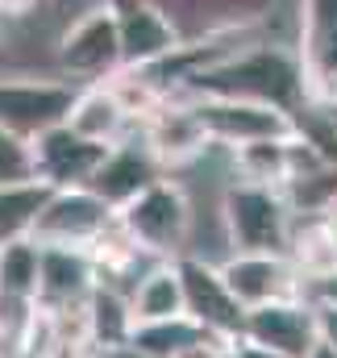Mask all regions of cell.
Masks as SVG:
<instances>
[{
	"mask_svg": "<svg viewBox=\"0 0 337 358\" xmlns=\"http://www.w3.org/2000/svg\"><path fill=\"white\" fill-rule=\"evenodd\" d=\"M29 146H34V176L46 179L50 187H87V179L96 176V167L108 155L104 142H92L84 134H76L67 121L46 129Z\"/></svg>",
	"mask_w": 337,
	"mask_h": 358,
	"instance_id": "cell-11",
	"label": "cell"
},
{
	"mask_svg": "<svg viewBox=\"0 0 337 358\" xmlns=\"http://www.w3.org/2000/svg\"><path fill=\"white\" fill-rule=\"evenodd\" d=\"M296 59L304 71L308 104L337 108V0H300Z\"/></svg>",
	"mask_w": 337,
	"mask_h": 358,
	"instance_id": "cell-6",
	"label": "cell"
},
{
	"mask_svg": "<svg viewBox=\"0 0 337 358\" xmlns=\"http://www.w3.org/2000/svg\"><path fill=\"white\" fill-rule=\"evenodd\" d=\"M113 225H117V208H108L92 187H55V196L46 200L34 225V242L92 250Z\"/></svg>",
	"mask_w": 337,
	"mask_h": 358,
	"instance_id": "cell-7",
	"label": "cell"
},
{
	"mask_svg": "<svg viewBox=\"0 0 337 358\" xmlns=\"http://www.w3.org/2000/svg\"><path fill=\"white\" fill-rule=\"evenodd\" d=\"M117 25H121V50H125V67H155L167 55L183 46V34L171 25V17L150 4L138 0L129 8H117Z\"/></svg>",
	"mask_w": 337,
	"mask_h": 358,
	"instance_id": "cell-17",
	"label": "cell"
},
{
	"mask_svg": "<svg viewBox=\"0 0 337 358\" xmlns=\"http://www.w3.org/2000/svg\"><path fill=\"white\" fill-rule=\"evenodd\" d=\"M287 259H292V267L300 271L304 287L329 279V275L337 271V238H334V229L325 225L321 213H313L308 221H300V225L292 229Z\"/></svg>",
	"mask_w": 337,
	"mask_h": 358,
	"instance_id": "cell-20",
	"label": "cell"
},
{
	"mask_svg": "<svg viewBox=\"0 0 337 358\" xmlns=\"http://www.w3.org/2000/svg\"><path fill=\"white\" fill-rule=\"evenodd\" d=\"M38 0H0V17H29Z\"/></svg>",
	"mask_w": 337,
	"mask_h": 358,
	"instance_id": "cell-30",
	"label": "cell"
},
{
	"mask_svg": "<svg viewBox=\"0 0 337 358\" xmlns=\"http://www.w3.org/2000/svg\"><path fill=\"white\" fill-rule=\"evenodd\" d=\"M134 304H129V292L121 287H108V283H96V292L87 296V334H92V346L96 355L100 350H113V346H125L129 334H134Z\"/></svg>",
	"mask_w": 337,
	"mask_h": 358,
	"instance_id": "cell-21",
	"label": "cell"
},
{
	"mask_svg": "<svg viewBox=\"0 0 337 358\" xmlns=\"http://www.w3.org/2000/svg\"><path fill=\"white\" fill-rule=\"evenodd\" d=\"M138 129H142V142L150 146V155L163 163V171L200 159V155L213 146L208 134H204V125H200L196 113H192V100H183V96L167 100V104H163L155 117H146Z\"/></svg>",
	"mask_w": 337,
	"mask_h": 358,
	"instance_id": "cell-16",
	"label": "cell"
},
{
	"mask_svg": "<svg viewBox=\"0 0 337 358\" xmlns=\"http://www.w3.org/2000/svg\"><path fill=\"white\" fill-rule=\"evenodd\" d=\"M55 187L46 179H21V183H0V246L34 238V225L46 208Z\"/></svg>",
	"mask_w": 337,
	"mask_h": 358,
	"instance_id": "cell-22",
	"label": "cell"
},
{
	"mask_svg": "<svg viewBox=\"0 0 337 358\" xmlns=\"http://www.w3.org/2000/svg\"><path fill=\"white\" fill-rule=\"evenodd\" d=\"M292 213L296 208L283 187L250 183V179L229 183L221 200V217H225L234 255H287L292 229H296Z\"/></svg>",
	"mask_w": 337,
	"mask_h": 358,
	"instance_id": "cell-2",
	"label": "cell"
},
{
	"mask_svg": "<svg viewBox=\"0 0 337 358\" xmlns=\"http://www.w3.org/2000/svg\"><path fill=\"white\" fill-rule=\"evenodd\" d=\"M250 342L275 350L283 358H308L321 346V317H317V300L296 296V300H275V304H258L246 308V329Z\"/></svg>",
	"mask_w": 337,
	"mask_h": 358,
	"instance_id": "cell-10",
	"label": "cell"
},
{
	"mask_svg": "<svg viewBox=\"0 0 337 358\" xmlns=\"http://www.w3.org/2000/svg\"><path fill=\"white\" fill-rule=\"evenodd\" d=\"M179 96L183 100H250V104L283 108L292 117L308 108V88H304L296 46H279V42H258L250 50L234 46L225 59L200 67Z\"/></svg>",
	"mask_w": 337,
	"mask_h": 358,
	"instance_id": "cell-1",
	"label": "cell"
},
{
	"mask_svg": "<svg viewBox=\"0 0 337 358\" xmlns=\"http://www.w3.org/2000/svg\"><path fill=\"white\" fill-rule=\"evenodd\" d=\"M76 80H34V76H0V125L25 142L63 125L76 104Z\"/></svg>",
	"mask_w": 337,
	"mask_h": 358,
	"instance_id": "cell-5",
	"label": "cell"
},
{
	"mask_svg": "<svg viewBox=\"0 0 337 358\" xmlns=\"http://www.w3.org/2000/svg\"><path fill=\"white\" fill-rule=\"evenodd\" d=\"M179 358H234V350H229L225 338H204V342H196L192 350H183Z\"/></svg>",
	"mask_w": 337,
	"mask_h": 358,
	"instance_id": "cell-26",
	"label": "cell"
},
{
	"mask_svg": "<svg viewBox=\"0 0 337 358\" xmlns=\"http://www.w3.org/2000/svg\"><path fill=\"white\" fill-rule=\"evenodd\" d=\"M229 350H234V358H283V355H275V350H266V346H258V342H250L246 334L229 338Z\"/></svg>",
	"mask_w": 337,
	"mask_h": 358,
	"instance_id": "cell-27",
	"label": "cell"
},
{
	"mask_svg": "<svg viewBox=\"0 0 337 358\" xmlns=\"http://www.w3.org/2000/svg\"><path fill=\"white\" fill-rule=\"evenodd\" d=\"M38 267H42V246L34 238L0 246V304L38 308Z\"/></svg>",
	"mask_w": 337,
	"mask_h": 358,
	"instance_id": "cell-23",
	"label": "cell"
},
{
	"mask_svg": "<svg viewBox=\"0 0 337 358\" xmlns=\"http://www.w3.org/2000/svg\"><path fill=\"white\" fill-rule=\"evenodd\" d=\"M175 271H179V283H183V308L204 334L229 342L246 329V304L229 292L221 267H213L196 255H179Z\"/></svg>",
	"mask_w": 337,
	"mask_h": 358,
	"instance_id": "cell-9",
	"label": "cell"
},
{
	"mask_svg": "<svg viewBox=\"0 0 337 358\" xmlns=\"http://www.w3.org/2000/svg\"><path fill=\"white\" fill-rule=\"evenodd\" d=\"M100 275L92 250L76 246H42V267H38V313L55 317L67 308H84L87 296L96 292Z\"/></svg>",
	"mask_w": 337,
	"mask_h": 358,
	"instance_id": "cell-12",
	"label": "cell"
},
{
	"mask_svg": "<svg viewBox=\"0 0 337 358\" xmlns=\"http://www.w3.org/2000/svg\"><path fill=\"white\" fill-rule=\"evenodd\" d=\"M129 304H134V321H171V317H187L183 308V283H179V271L175 259L167 263H150V267L138 275L134 292H129Z\"/></svg>",
	"mask_w": 337,
	"mask_h": 358,
	"instance_id": "cell-19",
	"label": "cell"
},
{
	"mask_svg": "<svg viewBox=\"0 0 337 358\" xmlns=\"http://www.w3.org/2000/svg\"><path fill=\"white\" fill-rule=\"evenodd\" d=\"M308 358H337V350L329 346V342H321V346H317V350H313Z\"/></svg>",
	"mask_w": 337,
	"mask_h": 358,
	"instance_id": "cell-32",
	"label": "cell"
},
{
	"mask_svg": "<svg viewBox=\"0 0 337 358\" xmlns=\"http://www.w3.org/2000/svg\"><path fill=\"white\" fill-rule=\"evenodd\" d=\"M121 229L138 242V250H146L150 259H179L187 255V234H192V200L175 179H155L142 196H134L121 213H117Z\"/></svg>",
	"mask_w": 337,
	"mask_h": 358,
	"instance_id": "cell-3",
	"label": "cell"
},
{
	"mask_svg": "<svg viewBox=\"0 0 337 358\" xmlns=\"http://www.w3.org/2000/svg\"><path fill=\"white\" fill-rule=\"evenodd\" d=\"M221 275H225L229 292H234L246 308L308 296L300 271L292 267L287 255H229V259L221 263Z\"/></svg>",
	"mask_w": 337,
	"mask_h": 358,
	"instance_id": "cell-13",
	"label": "cell"
},
{
	"mask_svg": "<svg viewBox=\"0 0 337 358\" xmlns=\"http://www.w3.org/2000/svg\"><path fill=\"white\" fill-rule=\"evenodd\" d=\"M196 121L204 125L213 146L242 150L254 142H283L296 138V117L271 104H250V100H192Z\"/></svg>",
	"mask_w": 337,
	"mask_h": 358,
	"instance_id": "cell-8",
	"label": "cell"
},
{
	"mask_svg": "<svg viewBox=\"0 0 337 358\" xmlns=\"http://www.w3.org/2000/svg\"><path fill=\"white\" fill-rule=\"evenodd\" d=\"M163 163L150 155V146L142 142V138H125V142H117V146H108V155H104V163L96 167V176L87 179V187L108 204V208H125L134 196H142L155 179H163Z\"/></svg>",
	"mask_w": 337,
	"mask_h": 358,
	"instance_id": "cell-15",
	"label": "cell"
},
{
	"mask_svg": "<svg viewBox=\"0 0 337 358\" xmlns=\"http://www.w3.org/2000/svg\"><path fill=\"white\" fill-rule=\"evenodd\" d=\"M204 338H213V334H204L192 317H171V321H142V325H134L129 346L142 350L146 358H179L183 350H192Z\"/></svg>",
	"mask_w": 337,
	"mask_h": 358,
	"instance_id": "cell-24",
	"label": "cell"
},
{
	"mask_svg": "<svg viewBox=\"0 0 337 358\" xmlns=\"http://www.w3.org/2000/svg\"><path fill=\"white\" fill-rule=\"evenodd\" d=\"M308 300H317V304H337V271L329 279H321V283L308 287Z\"/></svg>",
	"mask_w": 337,
	"mask_h": 358,
	"instance_id": "cell-29",
	"label": "cell"
},
{
	"mask_svg": "<svg viewBox=\"0 0 337 358\" xmlns=\"http://www.w3.org/2000/svg\"><path fill=\"white\" fill-rule=\"evenodd\" d=\"M67 125H71L76 134L92 138V142L117 146V142H125V138H129L134 117H129V108L121 104V96L113 92V84H108V80H100V84H80Z\"/></svg>",
	"mask_w": 337,
	"mask_h": 358,
	"instance_id": "cell-18",
	"label": "cell"
},
{
	"mask_svg": "<svg viewBox=\"0 0 337 358\" xmlns=\"http://www.w3.org/2000/svg\"><path fill=\"white\" fill-rule=\"evenodd\" d=\"M171 17V25L183 34V42L242 34L246 25L262 21L275 0H150Z\"/></svg>",
	"mask_w": 337,
	"mask_h": 358,
	"instance_id": "cell-14",
	"label": "cell"
},
{
	"mask_svg": "<svg viewBox=\"0 0 337 358\" xmlns=\"http://www.w3.org/2000/svg\"><path fill=\"white\" fill-rule=\"evenodd\" d=\"M59 71L71 76L76 84H100L125 71V50H121V25L117 13L100 0L96 8L80 13L63 38H59Z\"/></svg>",
	"mask_w": 337,
	"mask_h": 358,
	"instance_id": "cell-4",
	"label": "cell"
},
{
	"mask_svg": "<svg viewBox=\"0 0 337 358\" xmlns=\"http://www.w3.org/2000/svg\"><path fill=\"white\" fill-rule=\"evenodd\" d=\"M96 358H146V355H142V350H134V346L125 342V346H113V350H100Z\"/></svg>",
	"mask_w": 337,
	"mask_h": 358,
	"instance_id": "cell-31",
	"label": "cell"
},
{
	"mask_svg": "<svg viewBox=\"0 0 337 358\" xmlns=\"http://www.w3.org/2000/svg\"><path fill=\"white\" fill-rule=\"evenodd\" d=\"M317 317H321V342L337 350V304H317Z\"/></svg>",
	"mask_w": 337,
	"mask_h": 358,
	"instance_id": "cell-28",
	"label": "cell"
},
{
	"mask_svg": "<svg viewBox=\"0 0 337 358\" xmlns=\"http://www.w3.org/2000/svg\"><path fill=\"white\" fill-rule=\"evenodd\" d=\"M34 176V146L0 125V183H21Z\"/></svg>",
	"mask_w": 337,
	"mask_h": 358,
	"instance_id": "cell-25",
	"label": "cell"
}]
</instances>
